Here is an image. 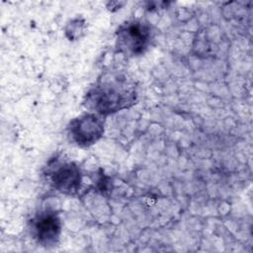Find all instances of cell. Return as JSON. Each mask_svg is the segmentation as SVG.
Masks as SVG:
<instances>
[{
    "mask_svg": "<svg viewBox=\"0 0 253 253\" xmlns=\"http://www.w3.org/2000/svg\"><path fill=\"white\" fill-rule=\"evenodd\" d=\"M136 82L121 70L103 72L84 96L83 105L103 117L132 107L137 101Z\"/></svg>",
    "mask_w": 253,
    "mask_h": 253,
    "instance_id": "1",
    "label": "cell"
},
{
    "mask_svg": "<svg viewBox=\"0 0 253 253\" xmlns=\"http://www.w3.org/2000/svg\"><path fill=\"white\" fill-rule=\"evenodd\" d=\"M153 38L148 23L141 20H129L122 24L116 34V48L127 56H137L145 52Z\"/></svg>",
    "mask_w": 253,
    "mask_h": 253,
    "instance_id": "2",
    "label": "cell"
},
{
    "mask_svg": "<svg viewBox=\"0 0 253 253\" xmlns=\"http://www.w3.org/2000/svg\"><path fill=\"white\" fill-rule=\"evenodd\" d=\"M44 176L54 190L64 195L75 196L81 190L82 173L73 161L51 158L46 165Z\"/></svg>",
    "mask_w": 253,
    "mask_h": 253,
    "instance_id": "3",
    "label": "cell"
},
{
    "mask_svg": "<svg viewBox=\"0 0 253 253\" xmlns=\"http://www.w3.org/2000/svg\"><path fill=\"white\" fill-rule=\"evenodd\" d=\"M104 130V117L93 112H88L69 122L67 136L69 140L77 146L89 147L103 136Z\"/></svg>",
    "mask_w": 253,
    "mask_h": 253,
    "instance_id": "4",
    "label": "cell"
},
{
    "mask_svg": "<svg viewBox=\"0 0 253 253\" xmlns=\"http://www.w3.org/2000/svg\"><path fill=\"white\" fill-rule=\"evenodd\" d=\"M61 221L54 211L45 210L37 213L30 221L33 238L41 246L49 248L57 244L61 234Z\"/></svg>",
    "mask_w": 253,
    "mask_h": 253,
    "instance_id": "5",
    "label": "cell"
},
{
    "mask_svg": "<svg viewBox=\"0 0 253 253\" xmlns=\"http://www.w3.org/2000/svg\"><path fill=\"white\" fill-rule=\"evenodd\" d=\"M85 29V22L79 18H76L74 20H71L70 23L67 24L66 29H65V33L67 38L71 41L76 40L78 38H80L81 34H83Z\"/></svg>",
    "mask_w": 253,
    "mask_h": 253,
    "instance_id": "6",
    "label": "cell"
}]
</instances>
